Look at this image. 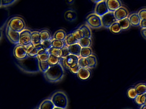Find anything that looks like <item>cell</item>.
<instances>
[{
  "mask_svg": "<svg viewBox=\"0 0 146 109\" xmlns=\"http://www.w3.org/2000/svg\"><path fill=\"white\" fill-rule=\"evenodd\" d=\"M17 65L24 71L28 73H36L40 71L39 60L37 57H27L23 60H18Z\"/></svg>",
  "mask_w": 146,
  "mask_h": 109,
  "instance_id": "cell-1",
  "label": "cell"
},
{
  "mask_svg": "<svg viewBox=\"0 0 146 109\" xmlns=\"http://www.w3.org/2000/svg\"><path fill=\"white\" fill-rule=\"evenodd\" d=\"M44 76L47 80L50 82H56L61 79L64 75V70L60 63L50 67L44 73Z\"/></svg>",
  "mask_w": 146,
  "mask_h": 109,
  "instance_id": "cell-2",
  "label": "cell"
},
{
  "mask_svg": "<svg viewBox=\"0 0 146 109\" xmlns=\"http://www.w3.org/2000/svg\"><path fill=\"white\" fill-rule=\"evenodd\" d=\"M51 101L55 107L64 109L67 106V98L64 93L60 92H56L53 95Z\"/></svg>",
  "mask_w": 146,
  "mask_h": 109,
  "instance_id": "cell-3",
  "label": "cell"
},
{
  "mask_svg": "<svg viewBox=\"0 0 146 109\" xmlns=\"http://www.w3.org/2000/svg\"><path fill=\"white\" fill-rule=\"evenodd\" d=\"M8 26L13 30L20 33L25 29V23L22 18L15 17L9 20L8 24Z\"/></svg>",
  "mask_w": 146,
  "mask_h": 109,
  "instance_id": "cell-4",
  "label": "cell"
},
{
  "mask_svg": "<svg viewBox=\"0 0 146 109\" xmlns=\"http://www.w3.org/2000/svg\"><path fill=\"white\" fill-rule=\"evenodd\" d=\"M86 22L89 27L94 29L100 28L103 26L101 17L95 13L91 14L87 16Z\"/></svg>",
  "mask_w": 146,
  "mask_h": 109,
  "instance_id": "cell-5",
  "label": "cell"
},
{
  "mask_svg": "<svg viewBox=\"0 0 146 109\" xmlns=\"http://www.w3.org/2000/svg\"><path fill=\"white\" fill-rule=\"evenodd\" d=\"M102 26L106 28H110L112 24L117 21L113 12H109L101 17Z\"/></svg>",
  "mask_w": 146,
  "mask_h": 109,
  "instance_id": "cell-6",
  "label": "cell"
},
{
  "mask_svg": "<svg viewBox=\"0 0 146 109\" xmlns=\"http://www.w3.org/2000/svg\"><path fill=\"white\" fill-rule=\"evenodd\" d=\"M31 43V32L30 30H25L20 33L19 44L26 46Z\"/></svg>",
  "mask_w": 146,
  "mask_h": 109,
  "instance_id": "cell-7",
  "label": "cell"
},
{
  "mask_svg": "<svg viewBox=\"0 0 146 109\" xmlns=\"http://www.w3.org/2000/svg\"><path fill=\"white\" fill-rule=\"evenodd\" d=\"M14 55L18 60H23L27 57L26 46L19 44L15 48L13 51Z\"/></svg>",
  "mask_w": 146,
  "mask_h": 109,
  "instance_id": "cell-8",
  "label": "cell"
},
{
  "mask_svg": "<svg viewBox=\"0 0 146 109\" xmlns=\"http://www.w3.org/2000/svg\"><path fill=\"white\" fill-rule=\"evenodd\" d=\"M109 12L106 1H103L97 3L95 9V13L99 16H103Z\"/></svg>",
  "mask_w": 146,
  "mask_h": 109,
  "instance_id": "cell-9",
  "label": "cell"
},
{
  "mask_svg": "<svg viewBox=\"0 0 146 109\" xmlns=\"http://www.w3.org/2000/svg\"><path fill=\"white\" fill-rule=\"evenodd\" d=\"M7 35L9 40L13 43L19 44V43L20 33L13 30L7 26Z\"/></svg>",
  "mask_w": 146,
  "mask_h": 109,
  "instance_id": "cell-10",
  "label": "cell"
},
{
  "mask_svg": "<svg viewBox=\"0 0 146 109\" xmlns=\"http://www.w3.org/2000/svg\"><path fill=\"white\" fill-rule=\"evenodd\" d=\"M31 39L32 43L38 51L42 49L40 32L36 31L31 32Z\"/></svg>",
  "mask_w": 146,
  "mask_h": 109,
  "instance_id": "cell-11",
  "label": "cell"
},
{
  "mask_svg": "<svg viewBox=\"0 0 146 109\" xmlns=\"http://www.w3.org/2000/svg\"><path fill=\"white\" fill-rule=\"evenodd\" d=\"M79 57L75 55L70 54L64 59L65 65L68 68L73 67L78 64Z\"/></svg>",
  "mask_w": 146,
  "mask_h": 109,
  "instance_id": "cell-12",
  "label": "cell"
},
{
  "mask_svg": "<svg viewBox=\"0 0 146 109\" xmlns=\"http://www.w3.org/2000/svg\"><path fill=\"white\" fill-rule=\"evenodd\" d=\"M106 2L109 12L114 13L121 7V3L120 0H106Z\"/></svg>",
  "mask_w": 146,
  "mask_h": 109,
  "instance_id": "cell-13",
  "label": "cell"
},
{
  "mask_svg": "<svg viewBox=\"0 0 146 109\" xmlns=\"http://www.w3.org/2000/svg\"><path fill=\"white\" fill-rule=\"evenodd\" d=\"M114 15L117 21L127 18L128 12L125 8L121 7L114 12Z\"/></svg>",
  "mask_w": 146,
  "mask_h": 109,
  "instance_id": "cell-14",
  "label": "cell"
},
{
  "mask_svg": "<svg viewBox=\"0 0 146 109\" xmlns=\"http://www.w3.org/2000/svg\"><path fill=\"white\" fill-rule=\"evenodd\" d=\"M77 75L80 79L86 80L91 76V73L88 68H80Z\"/></svg>",
  "mask_w": 146,
  "mask_h": 109,
  "instance_id": "cell-15",
  "label": "cell"
},
{
  "mask_svg": "<svg viewBox=\"0 0 146 109\" xmlns=\"http://www.w3.org/2000/svg\"><path fill=\"white\" fill-rule=\"evenodd\" d=\"M70 54L75 55L80 57L82 47L78 43L68 46Z\"/></svg>",
  "mask_w": 146,
  "mask_h": 109,
  "instance_id": "cell-16",
  "label": "cell"
},
{
  "mask_svg": "<svg viewBox=\"0 0 146 109\" xmlns=\"http://www.w3.org/2000/svg\"><path fill=\"white\" fill-rule=\"evenodd\" d=\"M27 55L31 57H36L37 56L38 50L34 47L32 43L26 46Z\"/></svg>",
  "mask_w": 146,
  "mask_h": 109,
  "instance_id": "cell-17",
  "label": "cell"
},
{
  "mask_svg": "<svg viewBox=\"0 0 146 109\" xmlns=\"http://www.w3.org/2000/svg\"><path fill=\"white\" fill-rule=\"evenodd\" d=\"M131 24L133 26H138L140 25L141 20L139 17V15L137 13H133L131 15L129 18Z\"/></svg>",
  "mask_w": 146,
  "mask_h": 109,
  "instance_id": "cell-18",
  "label": "cell"
},
{
  "mask_svg": "<svg viewBox=\"0 0 146 109\" xmlns=\"http://www.w3.org/2000/svg\"><path fill=\"white\" fill-rule=\"evenodd\" d=\"M49 56L50 54L48 50L42 49L38 51L37 57L39 61H48Z\"/></svg>",
  "mask_w": 146,
  "mask_h": 109,
  "instance_id": "cell-19",
  "label": "cell"
},
{
  "mask_svg": "<svg viewBox=\"0 0 146 109\" xmlns=\"http://www.w3.org/2000/svg\"><path fill=\"white\" fill-rule=\"evenodd\" d=\"M118 22L122 30H128L131 25L129 18H126L121 20H119Z\"/></svg>",
  "mask_w": 146,
  "mask_h": 109,
  "instance_id": "cell-20",
  "label": "cell"
},
{
  "mask_svg": "<svg viewBox=\"0 0 146 109\" xmlns=\"http://www.w3.org/2000/svg\"><path fill=\"white\" fill-rule=\"evenodd\" d=\"M55 108L54 104L52 102L51 100H44L42 102L39 107V109H54Z\"/></svg>",
  "mask_w": 146,
  "mask_h": 109,
  "instance_id": "cell-21",
  "label": "cell"
},
{
  "mask_svg": "<svg viewBox=\"0 0 146 109\" xmlns=\"http://www.w3.org/2000/svg\"><path fill=\"white\" fill-rule=\"evenodd\" d=\"M66 36V32L63 30H60L55 33L54 36V39L64 41Z\"/></svg>",
  "mask_w": 146,
  "mask_h": 109,
  "instance_id": "cell-22",
  "label": "cell"
},
{
  "mask_svg": "<svg viewBox=\"0 0 146 109\" xmlns=\"http://www.w3.org/2000/svg\"><path fill=\"white\" fill-rule=\"evenodd\" d=\"M78 43L80 44L82 48H90L92 45V42L91 38L84 37L79 41Z\"/></svg>",
  "mask_w": 146,
  "mask_h": 109,
  "instance_id": "cell-23",
  "label": "cell"
},
{
  "mask_svg": "<svg viewBox=\"0 0 146 109\" xmlns=\"http://www.w3.org/2000/svg\"><path fill=\"white\" fill-rule=\"evenodd\" d=\"M76 17L75 12L72 10H68L65 14V18L69 21H74L76 18Z\"/></svg>",
  "mask_w": 146,
  "mask_h": 109,
  "instance_id": "cell-24",
  "label": "cell"
},
{
  "mask_svg": "<svg viewBox=\"0 0 146 109\" xmlns=\"http://www.w3.org/2000/svg\"><path fill=\"white\" fill-rule=\"evenodd\" d=\"M135 100L137 104L141 106L146 105V93L138 95Z\"/></svg>",
  "mask_w": 146,
  "mask_h": 109,
  "instance_id": "cell-25",
  "label": "cell"
},
{
  "mask_svg": "<svg viewBox=\"0 0 146 109\" xmlns=\"http://www.w3.org/2000/svg\"><path fill=\"white\" fill-rule=\"evenodd\" d=\"M52 47L60 49L65 46H67L66 44L65 40H57V39H53L52 41Z\"/></svg>",
  "mask_w": 146,
  "mask_h": 109,
  "instance_id": "cell-26",
  "label": "cell"
},
{
  "mask_svg": "<svg viewBox=\"0 0 146 109\" xmlns=\"http://www.w3.org/2000/svg\"><path fill=\"white\" fill-rule=\"evenodd\" d=\"M70 54L68 46H65L60 50L59 57L60 58L65 59Z\"/></svg>",
  "mask_w": 146,
  "mask_h": 109,
  "instance_id": "cell-27",
  "label": "cell"
},
{
  "mask_svg": "<svg viewBox=\"0 0 146 109\" xmlns=\"http://www.w3.org/2000/svg\"><path fill=\"white\" fill-rule=\"evenodd\" d=\"M79 29L82 31L84 34V37L91 38L92 37V32L89 27L86 25L82 26Z\"/></svg>",
  "mask_w": 146,
  "mask_h": 109,
  "instance_id": "cell-28",
  "label": "cell"
},
{
  "mask_svg": "<svg viewBox=\"0 0 146 109\" xmlns=\"http://www.w3.org/2000/svg\"><path fill=\"white\" fill-rule=\"evenodd\" d=\"M60 58L58 57L50 55L48 62L50 67L55 66L60 63Z\"/></svg>",
  "mask_w": 146,
  "mask_h": 109,
  "instance_id": "cell-29",
  "label": "cell"
},
{
  "mask_svg": "<svg viewBox=\"0 0 146 109\" xmlns=\"http://www.w3.org/2000/svg\"><path fill=\"white\" fill-rule=\"evenodd\" d=\"M65 41L66 42V44L68 46L79 42L74 37L72 33H71V34L68 35L65 39Z\"/></svg>",
  "mask_w": 146,
  "mask_h": 109,
  "instance_id": "cell-30",
  "label": "cell"
},
{
  "mask_svg": "<svg viewBox=\"0 0 146 109\" xmlns=\"http://www.w3.org/2000/svg\"><path fill=\"white\" fill-rule=\"evenodd\" d=\"M135 90L138 95L146 93V84L145 83H140L135 87Z\"/></svg>",
  "mask_w": 146,
  "mask_h": 109,
  "instance_id": "cell-31",
  "label": "cell"
},
{
  "mask_svg": "<svg viewBox=\"0 0 146 109\" xmlns=\"http://www.w3.org/2000/svg\"><path fill=\"white\" fill-rule=\"evenodd\" d=\"M110 29L112 33H115V34L120 33L122 31L121 28L118 21H117L112 24L111 26L110 27Z\"/></svg>",
  "mask_w": 146,
  "mask_h": 109,
  "instance_id": "cell-32",
  "label": "cell"
},
{
  "mask_svg": "<svg viewBox=\"0 0 146 109\" xmlns=\"http://www.w3.org/2000/svg\"><path fill=\"white\" fill-rule=\"evenodd\" d=\"M92 49L89 47L87 48H82L80 52L81 57H88L92 54Z\"/></svg>",
  "mask_w": 146,
  "mask_h": 109,
  "instance_id": "cell-33",
  "label": "cell"
},
{
  "mask_svg": "<svg viewBox=\"0 0 146 109\" xmlns=\"http://www.w3.org/2000/svg\"><path fill=\"white\" fill-rule=\"evenodd\" d=\"M86 59L88 62V68H94L96 67L97 65V60L94 56L91 55L88 57H86Z\"/></svg>",
  "mask_w": 146,
  "mask_h": 109,
  "instance_id": "cell-34",
  "label": "cell"
},
{
  "mask_svg": "<svg viewBox=\"0 0 146 109\" xmlns=\"http://www.w3.org/2000/svg\"><path fill=\"white\" fill-rule=\"evenodd\" d=\"M127 95L129 98L135 99L138 96V94L135 90V87H131L127 91Z\"/></svg>",
  "mask_w": 146,
  "mask_h": 109,
  "instance_id": "cell-35",
  "label": "cell"
},
{
  "mask_svg": "<svg viewBox=\"0 0 146 109\" xmlns=\"http://www.w3.org/2000/svg\"><path fill=\"white\" fill-rule=\"evenodd\" d=\"M40 38L42 41L51 39L50 33L47 30H43L40 32Z\"/></svg>",
  "mask_w": 146,
  "mask_h": 109,
  "instance_id": "cell-36",
  "label": "cell"
},
{
  "mask_svg": "<svg viewBox=\"0 0 146 109\" xmlns=\"http://www.w3.org/2000/svg\"><path fill=\"white\" fill-rule=\"evenodd\" d=\"M39 66L40 70L44 73L46 72L50 67L48 61H39Z\"/></svg>",
  "mask_w": 146,
  "mask_h": 109,
  "instance_id": "cell-37",
  "label": "cell"
},
{
  "mask_svg": "<svg viewBox=\"0 0 146 109\" xmlns=\"http://www.w3.org/2000/svg\"><path fill=\"white\" fill-rule=\"evenodd\" d=\"M52 40L51 39L45 41H42V49L48 50L52 47Z\"/></svg>",
  "mask_w": 146,
  "mask_h": 109,
  "instance_id": "cell-38",
  "label": "cell"
},
{
  "mask_svg": "<svg viewBox=\"0 0 146 109\" xmlns=\"http://www.w3.org/2000/svg\"><path fill=\"white\" fill-rule=\"evenodd\" d=\"M74 37L78 42L80 41L82 38L84 37V34L81 30L78 29L74 31L72 33Z\"/></svg>",
  "mask_w": 146,
  "mask_h": 109,
  "instance_id": "cell-39",
  "label": "cell"
},
{
  "mask_svg": "<svg viewBox=\"0 0 146 109\" xmlns=\"http://www.w3.org/2000/svg\"><path fill=\"white\" fill-rule=\"evenodd\" d=\"M78 64L81 68L88 67V62L86 58L83 57H79Z\"/></svg>",
  "mask_w": 146,
  "mask_h": 109,
  "instance_id": "cell-40",
  "label": "cell"
},
{
  "mask_svg": "<svg viewBox=\"0 0 146 109\" xmlns=\"http://www.w3.org/2000/svg\"><path fill=\"white\" fill-rule=\"evenodd\" d=\"M60 50L59 49L52 47L48 50V51L50 55H53L60 57H59Z\"/></svg>",
  "mask_w": 146,
  "mask_h": 109,
  "instance_id": "cell-41",
  "label": "cell"
},
{
  "mask_svg": "<svg viewBox=\"0 0 146 109\" xmlns=\"http://www.w3.org/2000/svg\"><path fill=\"white\" fill-rule=\"evenodd\" d=\"M139 17L140 18L141 20H144L146 19V9H142L139 12Z\"/></svg>",
  "mask_w": 146,
  "mask_h": 109,
  "instance_id": "cell-42",
  "label": "cell"
},
{
  "mask_svg": "<svg viewBox=\"0 0 146 109\" xmlns=\"http://www.w3.org/2000/svg\"><path fill=\"white\" fill-rule=\"evenodd\" d=\"M16 0H1V4L2 6H7L13 3Z\"/></svg>",
  "mask_w": 146,
  "mask_h": 109,
  "instance_id": "cell-43",
  "label": "cell"
},
{
  "mask_svg": "<svg viewBox=\"0 0 146 109\" xmlns=\"http://www.w3.org/2000/svg\"><path fill=\"white\" fill-rule=\"evenodd\" d=\"M80 67L78 64H77L76 66H75L74 67H73L70 68L69 69H70V71L72 73H73L74 74H77V73L79 72V70H80Z\"/></svg>",
  "mask_w": 146,
  "mask_h": 109,
  "instance_id": "cell-44",
  "label": "cell"
},
{
  "mask_svg": "<svg viewBox=\"0 0 146 109\" xmlns=\"http://www.w3.org/2000/svg\"><path fill=\"white\" fill-rule=\"evenodd\" d=\"M140 26L142 28H146V19L141 20Z\"/></svg>",
  "mask_w": 146,
  "mask_h": 109,
  "instance_id": "cell-45",
  "label": "cell"
},
{
  "mask_svg": "<svg viewBox=\"0 0 146 109\" xmlns=\"http://www.w3.org/2000/svg\"><path fill=\"white\" fill-rule=\"evenodd\" d=\"M141 32L142 36L146 39V28H142Z\"/></svg>",
  "mask_w": 146,
  "mask_h": 109,
  "instance_id": "cell-46",
  "label": "cell"
},
{
  "mask_svg": "<svg viewBox=\"0 0 146 109\" xmlns=\"http://www.w3.org/2000/svg\"><path fill=\"white\" fill-rule=\"evenodd\" d=\"M74 0H66V2L68 4H72L74 3Z\"/></svg>",
  "mask_w": 146,
  "mask_h": 109,
  "instance_id": "cell-47",
  "label": "cell"
},
{
  "mask_svg": "<svg viewBox=\"0 0 146 109\" xmlns=\"http://www.w3.org/2000/svg\"><path fill=\"white\" fill-rule=\"evenodd\" d=\"M93 2L95 3H98L102 1H104V0H92Z\"/></svg>",
  "mask_w": 146,
  "mask_h": 109,
  "instance_id": "cell-48",
  "label": "cell"
},
{
  "mask_svg": "<svg viewBox=\"0 0 146 109\" xmlns=\"http://www.w3.org/2000/svg\"><path fill=\"white\" fill-rule=\"evenodd\" d=\"M140 109H146V105H142Z\"/></svg>",
  "mask_w": 146,
  "mask_h": 109,
  "instance_id": "cell-49",
  "label": "cell"
},
{
  "mask_svg": "<svg viewBox=\"0 0 146 109\" xmlns=\"http://www.w3.org/2000/svg\"><path fill=\"white\" fill-rule=\"evenodd\" d=\"M2 37V32L0 30V40H1V38Z\"/></svg>",
  "mask_w": 146,
  "mask_h": 109,
  "instance_id": "cell-50",
  "label": "cell"
},
{
  "mask_svg": "<svg viewBox=\"0 0 146 109\" xmlns=\"http://www.w3.org/2000/svg\"><path fill=\"white\" fill-rule=\"evenodd\" d=\"M54 109H64L61 108H57V107H55Z\"/></svg>",
  "mask_w": 146,
  "mask_h": 109,
  "instance_id": "cell-51",
  "label": "cell"
},
{
  "mask_svg": "<svg viewBox=\"0 0 146 109\" xmlns=\"http://www.w3.org/2000/svg\"><path fill=\"white\" fill-rule=\"evenodd\" d=\"M1 5V0H0V6Z\"/></svg>",
  "mask_w": 146,
  "mask_h": 109,
  "instance_id": "cell-52",
  "label": "cell"
},
{
  "mask_svg": "<svg viewBox=\"0 0 146 109\" xmlns=\"http://www.w3.org/2000/svg\"><path fill=\"white\" fill-rule=\"evenodd\" d=\"M35 109H39V108H36Z\"/></svg>",
  "mask_w": 146,
  "mask_h": 109,
  "instance_id": "cell-53",
  "label": "cell"
}]
</instances>
